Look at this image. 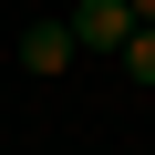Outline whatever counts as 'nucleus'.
<instances>
[{"mask_svg": "<svg viewBox=\"0 0 155 155\" xmlns=\"http://www.w3.org/2000/svg\"><path fill=\"white\" fill-rule=\"evenodd\" d=\"M72 41H83V52H124L134 41V0H72Z\"/></svg>", "mask_w": 155, "mask_h": 155, "instance_id": "nucleus-1", "label": "nucleus"}, {"mask_svg": "<svg viewBox=\"0 0 155 155\" xmlns=\"http://www.w3.org/2000/svg\"><path fill=\"white\" fill-rule=\"evenodd\" d=\"M134 21H155V0H134Z\"/></svg>", "mask_w": 155, "mask_h": 155, "instance_id": "nucleus-4", "label": "nucleus"}, {"mask_svg": "<svg viewBox=\"0 0 155 155\" xmlns=\"http://www.w3.org/2000/svg\"><path fill=\"white\" fill-rule=\"evenodd\" d=\"M72 62H83L72 21H31V31H21V72H41V83H52V72H72Z\"/></svg>", "mask_w": 155, "mask_h": 155, "instance_id": "nucleus-2", "label": "nucleus"}, {"mask_svg": "<svg viewBox=\"0 0 155 155\" xmlns=\"http://www.w3.org/2000/svg\"><path fill=\"white\" fill-rule=\"evenodd\" d=\"M114 62H124V83H134V93H155V21H134V41H124Z\"/></svg>", "mask_w": 155, "mask_h": 155, "instance_id": "nucleus-3", "label": "nucleus"}]
</instances>
